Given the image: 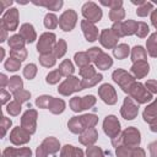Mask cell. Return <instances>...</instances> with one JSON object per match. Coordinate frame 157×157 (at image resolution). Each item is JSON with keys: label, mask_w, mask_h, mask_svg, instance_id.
<instances>
[{"label": "cell", "mask_w": 157, "mask_h": 157, "mask_svg": "<svg viewBox=\"0 0 157 157\" xmlns=\"http://www.w3.org/2000/svg\"><path fill=\"white\" fill-rule=\"evenodd\" d=\"M52 98H53V97L43 96V97H40V98L37 99V105L40 107V108H47V107H49V103H50Z\"/></svg>", "instance_id": "cell-44"}, {"label": "cell", "mask_w": 157, "mask_h": 157, "mask_svg": "<svg viewBox=\"0 0 157 157\" xmlns=\"http://www.w3.org/2000/svg\"><path fill=\"white\" fill-rule=\"evenodd\" d=\"M20 110H21V103H20V102H17V101L11 102V103L7 105V112H9L10 114H12V115L18 114V113H20Z\"/></svg>", "instance_id": "cell-37"}, {"label": "cell", "mask_w": 157, "mask_h": 157, "mask_svg": "<svg viewBox=\"0 0 157 157\" xmlns=\"http://www.w3.org/2000/svg\"><path fill=\"white\" fill-rule=\"evenodd\" d=\"M42 147L47 153H55L59 150V142L53 137H48L42 144Z\"/></svg>", "instance_id": "cell-19"}, {"label": "cell", "mask_w": 157, "mask_h": 157, "mask_svg": "<svg viewBox=\"0 0 157 157\" xmlns=\"http://www.w3.org/2000/svg\"><path fill=\"white\" fill-rule=\"evenodd\" d=\"M21 87H22V81H21V78L18 76H13V77L10 78V81H9V88L11 91L16 92V91L21 90Z\"/></svg>", "instance_id": "cell-29"}, {"label": "cell", "mask_w": 157, "mask_h": 157, "mask_svg": "<svg viewBox=\"0 0 157 157\" xmlns=\"http://www.w3.org/2000/svg\"><path fill=\"white\" fill-rule=\"evenodd\" d=\"M128 54H129V47L126 44H120L114 49V55L118 59H124L125 56H128Z\"/></svg>", "instance_id": "cell-27"}, {"label": "cell", "mask_w": 157, "mask_h": 157, "mask_svg": "<svg viewBox=\"0 0 157 157\" xmlns=\"http://www.w3.org/2000/svg\"><path fill=\"white\" fill-rule=\"evenodd\" d=\"M36 72H37V69H36V65H34V64H29V65H27L26 69H25V71H23L25 76H26L27 78H29V80L34 77Z\"/></svg>", "instance_id": "cell-38"}, {"label": "cell", "mask_w": 157, "mask_h": 157, "mask_svg": "<svg viewBox=\"0 0 157 157\" xmlns=\"http://www.w3.org/2000/svg\"><path fill=\"white\" fill-rule=\"evenodd\" d=\"M36 118H37V113L36 110H27L25 113V115L22 117V126L29 131V132H33L36 130Z\"/></svg>", "instance_id": "cell-9"}, {"label": "cell", "mask_w": 157, "mask_h": 157, "mask_svg": "<svg viewBox=\"0 0 157 157\" xmlns=\"http://www.w3.org/2000/svg\"><path fill=\"white\" fill-rule=\"evenodd\" d=\"M1 94H2V103H5V102H6V99H7V98H10V94H9L5 90H2V91H1Z\"/></svg>", "instance_id": "cell-57"}, {"label": "cell", "mask_w": 157, "mask_h": 157, "mask_svg": "<svg viewBox=\"0 0 157 157\" xmlns=\"http://www.w3.org/2000/svg\"><path fill=\"white\" fill-rule=\"evenodd\" d=\"M29 140V131H27L25 128H16L11 132V141L16 145L25 144Z\"/></svg>", "instance_id": "cell-10"}, {"label": "cell", "mask_w": 157, "mask_h": 157, "mask_svg": "<svg viewBox=\"0 0 157 157\" xmlns=\"http://www.w3.org/2000/svg\"><path fill=\"white\" fill-rule=\"evenodd\" d=\"M93 104H94V97L93 96H86V97L81 98V107H82V109L90 108Z\"/></svg>", "instance_id": "cell-41"}, {"label": "cell", "mask_w": 157, "mask_h": 157, "mask_svg": "<svg viewBox=\"0 0 157 157\" xmlns=\"http://www.w3.org/2000/svg\"><path fill=\"white\" fill-rule=\"evenodd\" d=\"M60 76H61V74H60L59 70L52 71V72L47 76V82H49V83H55V82H58V81L60 80Z\"/></svg>", "instance_id": "cell-42"}, {"label": "cell", "mask_w": 157, "mask_h": 157, "mask_svg": "<svg viewBox=\"0 0 157 157\" xmlns=\"http://www.w3.org/2000/svg\"><path fill=\"white\" fill-rule=\"evenodd\" d=\"M65 49H66V45H65V42L64 40H59V43L56 44L55 49H54V53H55V56H61L64 53H65Z\"/></svg>", "instance_id": "cell-43"}, {"label": "cell", "mask_w": 157, "mask_h": 157, "mask_svg": "<svg viewBox=\"0 0 157 157\" xmlns=\"http://www.w3.org/2000/svg\"><path fill=\"white\" fill-rule=\"evenodd\" d=\"M11 55H12V56H15V59H17V60L22 61V60L26 58L27 53H26V50H25V49H18V50H12V52H11Z\"/></svg>", "instance_id": "cell-49"}, {"label": "cell", "mask_w": 157, "mask_h": 157, "mask_svg": "<svg viewBox=\"0 0 157 157\" xmlns=\"http://www.w3.org/2000/svg\"><path fill=\"white\" fill-rule=\"evenodd\" d=\"M64 107H65V104H64V102L61 99H54V98H52V101L49 103V108H50V110L53 113H60V112H63Z\"/></svg>", "instance_id": "cell-26"}, {"label": "cell", "mask_w": 157, "mask_h": 157, "mask_svg": "<svg viewBox=\"0 0 157 157\" xmlns=\"http://www.w3.org/2000/svg\"><path fill=\"white\" fill-rule=\"evenodd\" d=\"M81 25H82V29H83V33H85L87 40H90V42L96 40V38H97V36H98L97 28H96L91 22H88V21H86V20L82 21Z\"/></svg>", "instance_id": "cell-14"}, {"label": "cell", "mask_w": 157, "mask_h": 157, "mask_svg": "<svg viewBox=\"0 0 157 157\" xmlns=\"http://www.w3.org/2000/svg\"><path fill=\"white\" fill-rule=\"evenodd\" d=\"M123 140L129 145V146H136L140 142V134L136 129L129 128L124 131L123 134Z\"/></svg>", "instance_id": "cell-11"}, {"label": "cell", "mask_w": 157, "mask_h": 157, "mask_svg": "<svg viewBox=\"0 0 157 157\" xmlns=\"http://www.w3.org/2000/svg\"><path fill=\"white\" fill-rule=\"evenodd\" d=\"M96 139H97V132H96V130H94L93 128H90L88 131H86V132L80 137L81 142L85 144V145L93 144V142L96 141Z\"/></svg>", "instance_id": "cell-21"}, {"label": "cell", "mask_w": 157, "mask_h": 157, "mask_svg": "<svg viewBox=\"0 0 157 157\" xmlns=\"http://www.w3.org/2000/svg\"><path fill=\"white\" fill-rule=\"evenodd\" d=\"M20 64H21L20 60L12 58V59H9V60L5 63V67H6L7 70H10V71H16V70L20 67Z\"/></svg>", "instance_id": "cell-35"}, {"label": "cell", "mask_w": 157, "mask_h": 157, "mask_svg": "<svg viewBox=\"0 0 157 157\" xmlns=\"http://www.w3.org/2000/svg\"><path fill=\"white\" fill-rule=\"evenodd\" d=\"M10 125H11V120H9V119H6L5 117H2V135H5L6 129H7V126H10Z\"/></svg>", "instance_id": "cell-55"}, {"label": "cell", "mask_w": 157, "mask_h": 157, "mask_svg": "<svg viewBox=\"0 0 157 157\" xmlns=\"http://www.w3.org/2000/svg\"><path fill=\"white\" fill-rule=\"evenodd\" d=\"M150 153H151V157H157V141L150 145Z\"/></svg>", "instance_id": "cell-54"}, {"label": "cell", "mask_w": 157, "mask_h": 157, "mask_svg": "<svg viewBox=\"0 0 157 157\" xmlns=\"http://www.w3.org/2000/svg\"><path fill=\"white\" fill-rule=\"evenodd\" d=\"M82 13L85 15V17L88 18V21H99V18L102 17V11L101 9H98V6L93 2H87L83 5L82 7Z\"/></svg>", "instance_id": "cell-3"}, {"label": "cell", "mask_w": 157, "mask_h": 157, "mask_svg": "<svg viewBox=\"0 0 157 157\" xmlns=\"http://www.w3.org/2000/svg\"><path fill=\"white\" fill-rule=\"evenodd\" d=\"M104 131L112 139H114L118 135V132H119V121L114 115H109L104 120Z\"/></svg>", "instance_id": "cell-8"}, {"label": "cell", "mask_w": 157, "mask_h": 157, "mask_svg": "<svg viewBox=\"0 0 157 157\" xmlns=\"http://www.w3.org/2000/svg\"><path fill=\"white\" fill-rule=\"evenodd\" d=\"M131 157H145V152H144V150L137 148V150L131 155Z\"/></svg>", "instance_id": "cell-56"}, {"label": "cell", "mask_w": 157, "mask_h": 157, "mask_svg": "<svg viewBox=\"0 0 157 157\" xmlns=\"http://www.w3.org/2000/svg\"><path fill=\"white\" fill-rule=\"evenodd\" d=\"M96 64H97L101 69H107V67H109V66L112 65V59H110L107 54H103V53H102V54L97 58Z\"/></svg>", "instance_id": "cell-25"}, {"label": "cell", "mask_w": 157, "mask_h": 157, "mask_svg": "<svg viewBox=\"0 0 157 157\" xmlns=\"http://www.w3.org/2000/svg\"><path fill=\"white\" fill-rule=\"evenodd\" d=\"M61 157H76V150L72 148V146H65V148L61 152Z\"/></svg>", "instance_id": "cell-46"}, {"label": "cell", "mask_w": 157, "mask_h": 157, "mask_svg": "<svg viewBox=\"0 0 157 157\" xmlns=\"http://www.w3.org/2000/svg\"><path fill=\"white\" fill-rule=\"evenodd\" d=\"M81 121H82L83 126L92 128L97 123V118L94 115H83V117H81Z\"/></svg>", "instance_id": "cell-33"}, {"label": "cell", "mask_w": 157, "mask_h": 157, "mask_svg": "<svg viewBox=\"0 0 157 157\" xmlns=\"http://www.w3.org/2000/svg\"><path fill=\"white\" fill-rule=\"evenodd\" d=\"M151 7H152V5L148 2H145L144 4V6L142 7H140V9H137V15L139 16H145V15H147L148 13V11L151 10Z\"/></svg>", "instance_id": "cell-52"}, {"label": "cell", "mask_w": 157, "mask_h": 157, "mask_svg": "<svg viewBox=\"0 0 157 157\" xmlns=\"http://www.w3.org/2000/svg\"><path fill=\"white\" fill-rule=\"evenodd\" d=\"M80 74H81V75H82L85 78H88L91 75H94V69H93L92 66H86V67L81 69Z\"/></svg>", "instance_id": "cell-51"}, {"label": "cell", "mask_w": 157, "mask_h": 157, "mask_svg": "<svg viewBox=\"0 0 157 157\" xmlns=\"http://www.w3.org/2000/svg\"><path fill=\"white\" fill-rule=\"evenodd\" d=\"M75 23H76V13L72 10L64 12L59 20V25L64 31H71Z\"/></svg>", "instance_id": "cell-5"}, {"label": "cell", "mask_w": 157, "mask_h": 157, "mask_svg": "<svg viewBox=\"0 0 157 157\" xmlns=\"http://www.w3.org/2000/svg\"><path fill=\"white\" fill-rule=\"evenodd\" d=\"M113 78H114L115 82H118V83L123 87L124 91L129 92V90H130V83L132 82L134 78H132L128 72H125V71H123V70H117V71L113 72Z\"/></svg>", "instance_id": "cell-4"}, {"label": "cell", "mask_w": 157, "mask_h": 157, "mask_svg": "<svg viewBox=\"0 0 157 157\" xmlns=\"http://www.w3.org/2000/svg\"><path fill=\"white\" fill-rule=\"evenodd\" d=\"M109 16H110V18L113 21H119V20H121L124 17V10L123 9H114V10L110 11Z\"/></svg>", "instance_id": "cell-39"}, {"label": "cell", "mask_w": 157, "mask_h": 157, "mask_svg": "<svg viewBox=\"0 0 157 157\" xmlns=\"http://www.w3.org/2000/svg\"><path fill=\"white\" fill-rule=\"evenodd\" d=\"M31 150L29 148H6L4 152V157H29Z\"/></svg>", "instance_id": "cell-16"}, {"label": "cell", "mask_w": 157, "mask_h": 157, "mask_svg": "<svg viewBox=\"0 0 157 157\" xmlns=\"http://www.w3.org/2000/svg\"><path fill=\"white\" fill-rule=\"evenodd\" d=\"M87 156L88 157H103V152L98 147H90L87 150Z\"/></svg>", "instance_id": "cell-45"}, {"label": "cell", "mask_w": 157, "mask_h": 157, "mask_svg": "<svg viewBox=\"0 0 157 157\" xmlns=\"http://www.w3.org/2000/svg\"><path fill=\"white\" fill-rule=\"evenodd\" d=\"M145 58H146L145 50H144L141 47H135L134 50H132V60H134V61H136V60L144 61Z\"/></svg>", "instance_id": "cell-30"}, {"label": "cell", "mask_w": 157, "mask_h": 157, "mask_svg": "<svg viewBox=\"0 0 157 157\" xmlns=\"http://www.w3.org/2000/svg\"><path fill=\"white\" fill-rule=\"evenodd\" d=\"M59 71H60V74H61V75H66V76H69L70 74H72V72H74L72 64H71L69 60H64V61L61 63V65H60Z\"/></svg>", "instance_id": "cell-28"}, {"label": "cell", "mask_w": 157, "mask_h": 157, "mask_svg": "<svg viewBox=\"0 0 157 157\" xmlns=\"http://www.w3.org/2000/svg\"><path fill=\"white\" fill-rule=\"evenodd\" d=\"M23 44H25V40L22 39V37H21L20 34H18V36H13V37H11V38L9 39V45H10L13 50L23 49V48H22Z\"/></svg>", "instance_id": "cell-23"}, {"label": "cell", "mask_w": 157, "mask_h": 157, "mask_svg": "<svg viewBox=\"0 0 157 157\" xmlns=\"http://www.w3.org/2000/svg\"><path fill=\"white\" fill-rule=\"evenodd\" d=\"M1 77H2V87H4L5 82H6V77H5V75H1Z\"/></svg>", "instance_id": "cell-59"}, {"label": "cell", "mask_w": 157, "mask_h": 157, "mask_svg": "<svg viewBox=\"0 0 157 157\" xmlns=\"http://www.w3.org/2000/svg\"><path fill=\"white\" fill-rule=\"evenodd\" d=\"M44 25H45V27L47 28H55L56 27V25H58V20H56V17L54 16V15H47L45 16V20H44Z\"/></svg>", "instance_id": "cell-34"}, {"label": "cell", "mask_w": 157, "mask_h": 157, "mask_svg": "<svg viewBox=\"0 0 157 157\" xmlns=\"http://www.w3.org/2000/svg\"><path fill=\"white\" fill-rule=\"evenodd\" d=\"M144 118H145V120H148V121H152V119H156L157 118V99L151 105H148L145 109Z\"/></svg>", "instance_id": "cell-20"}, {"label": "cell", "mask_w": 157, "mask_h": 157, "mask_svg": "<svg viewBox=\"0 0 157 157\" xmlns=\"http://www.w3.org/2000/svg\"><path fill=\"white\" fill-rule=\"evenodd\" d=\"M129 92L139 103H144L151 99V93H148L147 90H145L141 83H134L130 87Z\"/></svg>", "instance_id": "cell-2"}, {"label": "cell", "mask_w": 157, "mask_h": 157, "mask_svg": "<svg viewBox=\"0 0 157 157\" xmlns=\"http://www.w3.org/2000/svg\"><path fill=\"white\" fill-rule=\"evenodd\" d=\"M99 94H101L102 99H103L105 103H108V104H113V103H115V101H117L115 92H114L113 87L109 86V85H103V86L99 88Z\"/></svg>", "instance_id": "cell-12"}, {"label": "cell", "mask_w": 157, "mask_h": 157, "mask_svg": "<svg viewBox=\"0 0 157 157\" xmlns=\"http://www.w3.org/2000/svg\"><path fill=\"white\" fill-rule=\"evenodd\" d=\"M77 90H81V82H78V80L76 77L66 78V81H64L63 85L59 87V92L63 94H66V96Z\"/></svg>", "instance_id": "cell-6"}, {"label": "cell", "mask_w": 157, "mask_h": 157, "mask_svg": "<svg viewBox=\"0 0 157 157\" xmlns=\"http://www.w3.org/2000/svg\"><path fill=\"white\" fill-rule=\"evenodd\" d=\"M54 39L55 36L53 33H44L38 43V50L44 55V54H49V50L52 49L53 44H54Z\"/></svg>", "instance_id": "cell-7"}, {"label": "cell", "mask_w": 157, "mask_h": 157, "mask_svg": "<svg viewBox=\"0 0 157 157\" xmlns=\"http://www.w3.org/2000/svg\"><path fill=\"white\" fill-rule=\"evenodd\" d=\"M21 37H23L26 39V42H33L36 39V32L33 31V27L28 23H25L22 27H21Z\"/></svg>", "instance_id": "cell-18"}, {"label": "cell", "mask_w": 157, "mask_h": 157, "mask_svg": "<svg viewBox=\"0 0 157 157\" xmlns=\"http://www.w3.org/2000/svg\"><path fill=\"white\" fill-rule=\"evenodd\" d=\"M75 59H76L77 65H80V66H85L90 61V56L86 53H78V54H76L75 55Z\"/></svg>", "instance_id": "cell-31"}, {"label": "cell", "mask_w": 157, "mask_h": 157, "mask_svg": "<svg viewBox=\"0 0 157 157\" xmlns=\"http://www.w3.org/2000/svg\"><path fill=\"white\" fill-rule=\"evenodd\" d=\"M121 114L125 119H134L137 114V107L132 103L131 98H126L121 108Z\"/></svg>", "instance_id": "cell-13"}, {"label": "cell", "mask_w": 157, "mask_h": 157, "mask_svg": "<svg viewBox=\"0 0 157 157\" xmlns=\"http://www.w3.org/2000/svg\"><path fill=\"white\" fill-rule=\"evenodd\" d=\"M13 94H15L16 101L20 102V103H22V102H25V101H27L29 98V93L27 91H23V90H18V91L13 92Z\"/></svg>", "instance_id": "cell-36"}, {"label": "cell", "mask_w": 157, "mask_h": 157, "mask_svg": "<svg viewBox=\"0 0 157 157\" xmlns=\"http://www.w3.org/2000/svg\"><path fill=\"white\" fill-rule=\"evenodd\" d=\"M70 104H71V108H72L75 112L82 110V107H81V98H78V97L72 98L71 102H70Z\"/></svg>", "instance_id": "cell-50"}, {"label": "cell", "mask_w": 157, "mask_h": 157, "mask_svg": "<svg viewBox=\"0 0 157 157\" xmlns=\"http://www.w3.org/2000/svg\"><path fill=\"white\" fill-rule=\"evenodd\" d=\"M101 43L107 48H112L117 43V36L112 29H104L101 34Z\"/></svg>", "instance_id": "cell-15"}, {"label": "cell", "mask_w": 157, "mask_h": 157, "mask_svg": "<svg viewBox=\"0 0 157 157\" xmlns=\"http://www.w3.org/2000/svg\"><path fill=\"white\" fill-rule=\"evenodd\" d=\"M117 156L118 157H131L130 148L129 147H124V146L118 147L117 148Z\"/></svg>", "instance_id": "cell-47"}, {"label": "cell", "mask_w": 157, "mask_h": 157, "mask_svg": "<svg viewBox=\"0 0 157 157\" xmlns=\"http://www.w3.org/2000/svg\"><path fill=\"white\" fill-rule=\"evenodd\" d=\"M18 15H17V10L16 9H11L9 10L4 17H2V22H1V26L2 28L7 29V31H15L16 27H17V23H18Z\"/></svg>", "instance_id": "cell-1"}, {"label": "cell", "mask_w": 157, "mask_h": 157, "mask_svg": "<svg viewBox=\"0 0 157 157\" xmlns=\"http://www.w3.org/2000/svg\"><path fill=\"white\" fill-rule=\"evenodd\" d=\"M102 80V75H94V77H93V80H90V77L88 78H85L82 82H81V90L82 88H85V87H90V86H93L94 83H97L98 81H101Z\"/></svg>", "instance_id": "cell-32"}, {"label": "cell", "mask_w": 157, "mask_h": 157, "mask_svg": "<svg viewBox=\"0 0 157 157\" xmlns=\"http://www.w3.org/2000/svg\"><path fill=\"white\" fill-rule=\"evenodd\" d=\"M69 128H70V130L72 132H80V131H82L85 129V126H83V124L81 121V118H76V117L70 120Z\"/></svg>", "instance_id": "cell-24"}, {"label": "cell", "mask_w": 157, "mask_h": 157, "mask_svg": "<svg viewBox=\"0 0 157 157\" xmlns=\"http://www.w3.org/2000/svg\"><path fill=\"white\" fill-rule=\"evenodd\" d=\"M152 23L155 25V27H157V10L152 13Z\"/></svg>", "instance_id": "cell-58"}, {"label": "cell", "mask_w": 157, "mask_h": 157, "mask_svg": "<svg viewBox=\"0 0 157 157\" xmlns=\"http://www.w3.org/2000/svg\"><path fill=\"white\" fill-rule=\"evenodd\" d=\"M40 63H42V65H44V66H52V65L55 63V59H54V56L50 55V54H44V55L40 56Z\"/></svg>", "instance_id": "cell-40"}, {"label": "cell", "mask_w": 157, "mask_h": 157, "mask_svg": "<svg viewBox=\"0 0 157 157\" xmlns=\"http://www.w3.org/2000/svg\"><path fill=\"white\" fill-rule=\"evenodd\" d=\"M146 87H147L151 92H157V81H147Z\"/></svg>", "instance_id": "cell-53"}, {"label": "cell", "mask_w": 157, "mask_h": 157, "mask_svg": "<svg viewBox=\"0 0 157 157\" xmlns=\"http://www.w3.org/2000/svg\"><path fill=\"white\" fill-rule=\"evenodd\" d=\"M137 28H140V31H136V33H137L139 37H145V36L148 33V27H147V25L144 23V22L137 23Z\"/></svg>", "instance_id": "cell-48"}, {"label": "cell", "mask_w": 157, "mask_h": 157, "mask_svg": "<svg viewBox=\"0 0 157 157\" xmlns=\"http://www.w3.org/2000/svg\"><path fill=\"white\" fill-rule=\"evenodd\" d=\"M131 71L135 76L137 77H144L147 72H148V64L144 60V61H137V64H135L131 67Z\"/></svg>", "instance_id": "cell-17"}, {"label": "cell", "mask_w": 157, "mask_h": 157, "mask_svg": "<svg viewBox=\"0 0 157 157\" xmlns=\"http://www.w3.org/2000/svg\"><path fill=\"white\" fill-rule=\"evenodd\" d=\"M147 49L151 56H157V33H153L147 40Z\"/></svg>", "instance_id": "cell-22"}]
</instances>
